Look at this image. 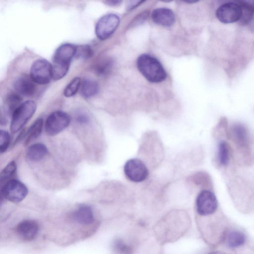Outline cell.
Instances as JSON below:
<instances>
[{"label":"cell","mask_w":254,"mask_h":254,"mask_svg":"<svg viewBox=\"0 0 254 254\" xmlns=\"http://www.w3.org/2000/svg\"><path fill=\"white\" fill-rule=\"evenodd\" d=\"M28 193L27 187L15 179L11 180L1 186V195L11 202H18L25 198Z\"/></svg>","instance_id":"obj_6"},{"label":"cell","mask_w":254,"mask_h":254,"mask_svg":"<svg viewBox=\"0 0 254 254\" xmlns=\"http://www.w3.org/2000/svg\"><path fill=\"white\" fill-rule=\"evenodd\" d=\"M120 23L119 16L113 13L106 14L101 17L95 26V34L98 39L105 40L115 31Z\"/></svg>","instance_id":"obj_9"},{"label":"cell","mask_w":254,"mask_h":254,"mask_svg":"<svg viewBox=\"0 0 254 254\" xmlns=\"http://www.w3.org/2000/svg\"><path fill=\"white\" fill-rule=\"evenodd\" d=\"M225 239L228 246L230 248H237L243 246L246 242L244 233L239 230H231L226 234Z\"/></svg>","instance_id":"obj_17"},{"label":"cell","mask_w":254,"mask_h":254,"mask_svg":"<svg viewBox=\"0 0 254 254\" xmlns=\"http://www.w3.org/2000/svg\"><path fill=\"white\" fill-rule=\"evenodd\" d=\"M218 161L223 166L228 164L230 159V147L229 144L225 141H221L218 144Z\"/></svg>","instance_id":"obj_21"},{"label":"cell","mask_w":254,"mask_h":254,"mask_svg":"<svg viewBox=\"0 0 254 254\" xmlns=\"http://www.w3.org/2000/svg\"><path fill=\"white\" fill-rule=\"evenodd\" d=\"M124 172L126 178L134 183H140L146 180L149 171L145 164L140 159L131 158L125 164Z\"/></svg>","instance_id":"obj_7"},{"label":"cell","mask_w":254,"mask_h":254,"mask_svg":"<svg viewBox=\"0 0 254 254\" xmlns=\"http://www.w3.org/2000/svg\"><path fill=\"white\" fill-rule=\"evenodd\" d=\"M70 123V117L66 113L57 111L52 113L47 117L45 129L50 135H55L66 128Z\"/></svg>","instance_id":"obj_8"},{"label":"cell","mask_w":254,"mask_h":254,"mask_svg":"<svg viewBox=\"0 0 254 254\" xmlns=\"http://www.w3.org/2000/svg\"><path fill=\"white\" fill-rule=\"evenodd\" d=\"M99 91L97 82L92 79L86 78L81 82L80 93L85 98H89L96 95Z\"/></svg>","instance_id":"obj_18"},{"label":"cell","mask_w":254,"mask_h":254,"mask_svg":"<svg viewBox=\"0 0 254 254\" xmlns=\"http://www.w3.org/2000/svg\"><path fill=\"white\" fill-rule=\"evenodd\" d=\"M208 254H226V253H221V252H211Z\"/></svg>","instance_id":"obj_32"},{"label":"cell","mask_w":254,"mask_h":254,"mask_svg":"<svg viewBox=\"0 0 254 254\" xmlns=\"http://www.w3.org/2000/svg\"><path fill=\"white\" fill-rule=\"evenodd\" d=\"M195 207L197 213L200 216L213 214L218 208V201L215 195L208 190H201L196 196Z\"/></svg>","instance_id":"obj_5"},{"label":"cell","mask_w":254,"mask_h":254,"mask_svg":"<svg viewBox=\"0 0 254 254\" xmlns=\"http://www.w3.org/2000/svg\"><path fill=\"white\" fill-rule=\"evenodd\" d=\"M113 62L111 59L105 58L97 62L94 67L96 73L99 75L106 74L112 66Z\"/></svg>","instance_id":"obj_24"},{"label":"cell","mask_w":254,"mask_h":254,"mask_svg":"<svg viewBox=\"0 0 254 254\" xmlns=\"http://www.w3.org/2000/svg\"><path fill=\"white\" fill-rule=\"evenodd\" d=\"M22 98L19 94H11L5 101V109L8 116H12L14 111L22 103Z\"/></svg>","instance_id":"obj_23"},{"label":"cell","mask_w":254,"mask_h":254,"mask_svg":"<svg viewBox=\"0 0 254 254\" xmlns=\"http://www.w3.org/2000/svg\"><path fill=\"white\" fill-rule=\"evenodd\" d=\"M36 110V104L32 100L22 103L11 116L10 129L14 133L20 130L32 117Z\"/></svg>","instance_id":"obj_3"},{"label":"cell","mask_w":254,"mask_h":254,"mask_svg":"<svg viewBox=\"0 0 254 254\" xmlns=\"http://www.w3.org/2000/svg\"><path fill=\"white\" fill-rule=\"evenodd\" d=\"M137 66L140 73L148 81L158 83L166 78V72L161 63L154 57L142 54L137 59Z\"/></svg>","instance_id":"obj_2"},{"label":"cell","mask_w":254,"mask_h":254,"mask_svg":"<svg viewBox=\"0 0 254 254\" xmlns=\"http://www.w3.org/2000/svg\"><path fill=\"white\" fill-rule=\"evenodd\" d=\"M73 219L78 223L87 225L91 224L94 220V216L91 208L87 205H81L73 214Z\"/></svg>","instance_id":"obj_16"},{"label":"cell","mask_w":254,"mask_h":254,"mask_svg":"<svg viewBox=\"0 0 254 254\" xmlns=\"http://www.w3.org/2000/svg\"><path fill=\"white\" fill-rule=\"evenodd\" d=\"M242 13V7L237 1L223 3L216 11L217 19L225 24L232 23L239 21Z\"/></svg>","instance_id":"obj_10"},{"label":"cell","mask_w":254,"mask_h":254,"mask_svg":"<svg viewBox=\"0 0 254 254\" xmlns=\"http://www.w3.org/2000/svg\"><path fill=\"white\" fill-rule=\"evenodd\" d=\"M76 51V46L70 43L63 44L56 49L52 64L54 80L61 79L66 74Z\"/></svg>","instance_id":"obj_1"},{"label":"cell","mask_w":254,"mask_h":254,"mask_svg":"<svg viewBox=\"0 0 254 254\" xmlns=\"http://www.w3.org/2000/svg\"><path fill=\"white\" fill-rule=\"evenodd\" d=\"M80 77H76L72 79L65 86L64 90V95L66 97L74 96L80 88L81 84Z\"/></svg>","instance_id":"obj_25"},{"label":"cell","mask_w":254,"mask_h":254,"mask_svg":"<svg viewBox=\"0 0 254 254\" xmlns=\"http://www.w3.org/2000/svg\"><path fill=\"white\" fill-rule=\"evenodd\" d=\"M231 136L239 147L244 148L249 144V136L247 129L242 124H235L230 129Z\"/></svg>","instance_id":"obj_14"},{"label":"cell","mask_w":254,"mask_h":254,"mask_svg":"<svg viewBox=\"0 0 254 254\" xmlns=\"http://www.w3.org/2000/svg\"><path fill=\"white\" fill-rule=\"evenodd\" d=\"M93 55V51L89 45H81L76 47L75 57L82 60L88 59Z\"/></svg>","instance_id":"obj_26"},{"label":"cell","mask_w":254,"mask_h":254,"mask_svg":"<svg viewBox=\"0 0 254 254\" xmlns=\"http://www.w3.org/2000/svg\"><path fill=\"white\" fill-rule=\"evenodd\" d=\"M105 2L109 5L116 6L120 4L122 2V1L119 0H106Z\"/></svg>","instance_id":"obj_31"},{"label":"cell","mask_w":254,"mask_h":254,"mask_svg":"<svg viewBox=\"0 0 254 254\" xmlns=\"http://www.w3.org/2000/svg\"><path fill=\"white\" fill-rule=\"evenodd\" d=\"M76 120L80 124H86L89 121V119L84 115H80L77 117Z\"/></svg>","instance_id":"obj_29"},{"label":"cell","mask_w":254,"mask_h":254,"mask_svg":"<svg viewBox=\"0 0 254 254\" xmlns=\"http://www.w3.org/2000/svg\"><path fill=\"white\" fill-rule=\"evenodd\" d=\"M38 231V225L34 220H25L20 222L16 227L18 235L23 240L31 241L35 238Z\"/></svg>","instance_id":"obj_13"},{"label":"cell","mask_w":254,"mask_h":254,"mask_svg":"<svg viewBox=\"0 0 254 254\" xmlns=\"http://www.w3.org/2000/svg\"><path fill=\"white\" fill-rule=\"evenodd\" d=\"M242 10L240 22L242 24L249 23L254 16V0H241L237 1Z\"/></svg>","instance_id":"obj_19"},{"label":"cell","mask_w":254,"mask_h":254,"mask_svg":"<svg viewBox=\"0 0 254 254\" xmlns=\"http://www.w3.org/2000/svg\"><path fill=\"white\" fill-rule=\"evenodd\" d=\"M30 77L37 84L49 83L53 79L52 64L45 59H37L31 66Z\"/></svg>","instance_id":"obj_4"},{"label":"cell","mask_w":254,"mask_h":254,"mask_svg":"<svg viewBox=\"0 0 254 254\" xmlns=\"http://www.w3.org/2000/svg\"><path fill=\"white\" fill-rule=\"evenodd\" d=\"M47 153V148L44 144L36 143L27 148L26 156L30 161L37 162L43 159Z\"/></svg>","instance_id":"obj_15"},{"label":"cell","mask_w":254,"mask_h":254,"mask_svg":"<svg viewBox=\"0 0 254 254\" xmlns=\"http://www.w3.org/2000/svg\"><path fill=\"white\" fill-rule=\"evenodd\" d=\"M10 142V134L6 130H0V152L2 153L8 149Z\"/></svg>","instance_id":"obj_27"},{"label":"cell","mask_w":254,"mask_h":254,"mask_svg":"<svg viewBox=\"0 0 254 254\" xmlns=\"http://www.w3.org/2000/svg\"><path fill=\"white\" fill-rule=\"evenodd\" d=\"M142 1H128V3L127 4V8L128 9H132L137 5L139 4L140 3H142Z\"/></svg>","instance_id":"obj_30"},{"label":"cell","mask_w":254,"mask_h":254,"mask_svg":"<svg viewBox=\"0 0 254 254\" xmlns=\"http://www.w3.org/2000/svg\"><path fill=\"white\" fill-rule=\"evenodd\" d=\"M16 164L14 161L9 162L1 171L0 175L1 186L7 182L15 179L16 173Z\"/></svg>","instance_id":"obj_22"},{"label":"cell","mask_w":254,"mask_h":254,"mask_svg":"<svg viewBox=\"0 0 254 254\" xmlns=\"http://www.w3.org/2000/svg\"><path fill=\"white\" fill-rule=\"evenodd\" d=\"M34 83L30 77L22 76L15 80L13 86L18 94L25 97H31L36 92Z\"/></svg>","instance_id":"obj_12"},{"label":"cell","mask_w":254,"mask_h":254,"mask_svg":"<svg viewBox=\"0 0 254 254\" xmlns=\"http://www.w3.org/2000/svg\"><path fill=\"white\" fill-rule=\"evenodd\" d=\"M115 250L119 254H131V249L125 242L121 239L117 240L114 244Z\"/></svg>","instance_id":"obj_28"},{"label":"cell","mask_w":254,"mask_h":254,"mask_svg":"<svg viewBox=\"0 0 254 254\" xmlns=\"http://www.w3.org/2000/svg\"><path fill=\"white\" fill-rule=\"evenodd\" d=\"M43 123V119L42 118H39L28 128L25 136V140L24 144L25 145H27L29 143L39 136L42 131Z\"/></svg>","instance_id":"obj_20"},{"label":"cell","mask_w":254,"mask_h":254,"mask_svg":"<svg viewBox=\"0 0 254 254\" xmlns=\"http://www.w3.org/2000/svg\"><path fill=\"white\" fill-rule=\"evenodd\" d=\"M151 18L155 23L166 27L173 25L176 19L173 11L165 7L154 9L151 13Z\"/></svg>","instance_id":"obj_11"}]
</instances>
